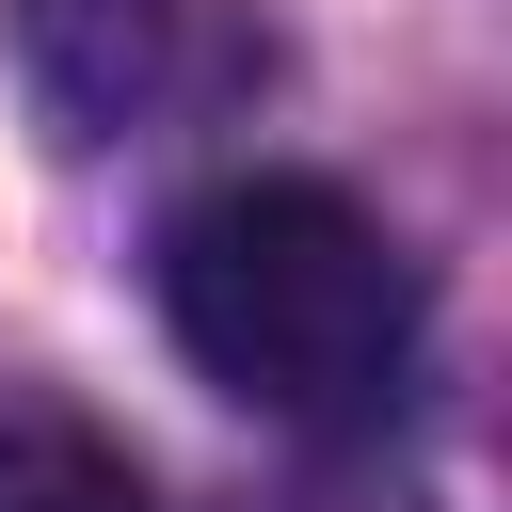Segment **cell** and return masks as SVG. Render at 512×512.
I'll use <instances>...</instances> for the list:
<instances>
[{"mask_svg": "<svg viewBox=\"0 0 512 512\" xmlns=\"http://www.w3.org/2000/svg\"><path fill=\"white\" fill-rule=\"evenodd\" d=\"M176 352L272 432H384L416 384V256L336 176H224L160 224Z\"/></svg>", "mask_w": 512, "mask_h": 512, "instance_id": "cell-1", "label": "cell"}, {"mask_svg": "<svg viewBox=\"0 0 512 512\" xmlns=\"http://www.w3.org/2000/svg\"><path fill=\"white\" fill-rule=\"evenodd\" d=\"M0 512H144V464L64 400H0Z\"/></svg>", "mask_w": 512, "mask_h": 512, "instance_id": "cell-3", "label": "cell"}, {"mask_svg": "<svg viewBox=\"0 0 512 512\" xmlns=\"http://www.w3.org/2000/svg\"><path fill=\"white\" fill-rule=\"evenodd\" d=\"M240 512H432L416 480H272V496H240Z\"/></svg>", "mask_w": 512, "mask_h": 512, "instance_id": "cell-4", "label": "cell"}, {"mask_svg": "<svg viewBox=\"0 0 512 512\" xmlns=\"http://www.w3.org/2000/svg\"><path fill=\"white\" fill-rule=\"evenodd\" d=\"M16 64L64 144H160L272 80V16L256 0H16Z\"/></svg>", "mask_w": 512, "mask_h": 512, "instance_id": "cell-2", "label": "cell"}]
</instances>
